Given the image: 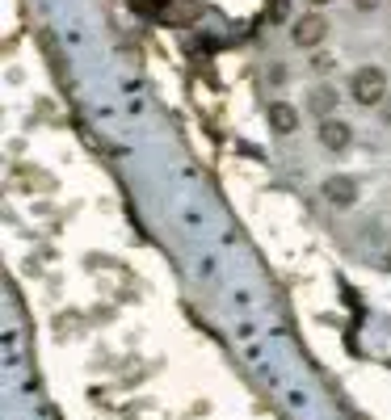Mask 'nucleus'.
I'll return each instance as SVG.
<instances>
[{
	"instance_id": "obj_5",
	"label": "nucleus",
	"mask_w": 391,
	"mask_h": 420,
	"mask_svg": "<svg viewBox=\"0 0 391 420\" xmlns=\"http://www.w3.org/2000/svg\"><path fill=\"white\" fill-rule=\"evenodd\" d=\"M324 198H329V202H337V206H354L358 185H354L350 177H329V181H324Z\"/></svg>"
},
{
	"instance_id": "obj_3",
	"label": "nucleus",
	"mask_w": 391,
	"mask_h": 420,
	"mask_svg": "<svg viewBox=\"0 0 391 420\" xmlns=\"http://www.w3.org/2000/svg\"><path fill=\"white\" fill-rule=\"evenodd\" d=\"M350 139H354V130H350L341 118L320 122V147H329V151H345V147H350Z\"/></svg>"
},
{
	"instance_id": "obj_9",
	"label": "nucleus",
	"mask_w": 391,
	"mask_h": 420,
	"mask_svg": "<svg viewBox=\"0 0 391 420\" xmlns=\"http://www.w3.org/2000/svg\"><path fill=\"white\" fill-rule=\"evenodd\" d=\"M383 122H391V101H383Z\"/></svg>"
},
{
	"instance_id": "obj_1",
	"label": "nucleus",
	"mask_w": 391,
	"mask_h": 420,
	"mask_svg": "<svg viewBox=\"0 0 391 420\" xmlns=\"http://www.w3.org/2000/svg\"><path fill=\"white\" fill-rule=\"evenodd\" d=\"M350 88H354V101H362V105H379V101L387 97V72H383V67H358Z\"/></svg>"
},
{
	"instance_id": "obj_4",
	"label": "nucleus",
	"mask_w": 391,
	"mask_h": 420,
	"mask_svg": "<svg viewBox=\"0 0 391 420\" xmlns=\"http://www.w3.org/2000/svg\"><path fill=\"white\" fill-rule=\"evenodd\" d=\"M270 126H274L278 135H295V130H299V109H295V105H286V101L270 105Z\"/></svg>"
},
{
	"instance_id": "obj_2",
	"label": "nucleus",
	"mask_w": 391,
	"mask_h": 420,
	"mask_svg": "<svg viewBox=\"0 0 391 420\" xmlns=\"http://www.w3.org/2000/svg\"><path fill=\"white\" fill-rule=\"evenodd\" d=\"M291 34H295V42H299V46H320V42H324V34H329V21H324L320 13H307L303 21H295V29H291Z\"/></svg>"
},
{
	"instance_id": "obj_7",
	"label": "nucleus",
	"mask_w": 391,
	"mask_h": 420,
	"mask_svg": "<svg viewBox=\"0 0 391 420\" xmlns=\"http://www.w3.org/2000/svg\"><path fill=\"white\" fill-rule=\"evenodd\" d=\"M291 17V0H274L270 4V21H286Z\"/></svg>"
},
{
	"instance_id": "obj_10",
	"label": "nucleus",
	"mask_w": 391,
	"mask_h": 420,
	"mask_svg": "<svg viewBox=\"0 0 391 420\" xmlns=\"http://www.w3.org/2000/svg\"><path fill=\"white\" fill-rule=\"evenodd\" d=\"M312 4H329V0H312Z\"/></svg>"
},
{
	"instance_id": "obj_6",
	"label": "nucleus",
	"mask_w": 391,
	"mask_h": 420,
	"mask_svg": "<svg viewBox=\"0 0 391 420\" xmlns=\"http://www.w3.org/2000/svg\"><path fill=\"white\" fill-rule=\"evenodd\" d=\"M312 114H320V122H329L337 114V93L333 88H316L312 93Z\"/></svg>"
},
{
	"instance_id": "obj_8",
	"label": "nucleus",
	"mask_w": 391,
	"mask_h": 420,
	"mask_svg": "<svg viewBox=\"0 0 391 420\" xmlns=\"http://www.w3.org/2000/svg\"><path fill=\"white\" fill-rule=\"evenodd\" d=\"M354 4H358L362 13H371V8H379V0H354Z\"/></svg>"
}]
</instances>
